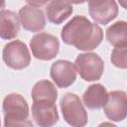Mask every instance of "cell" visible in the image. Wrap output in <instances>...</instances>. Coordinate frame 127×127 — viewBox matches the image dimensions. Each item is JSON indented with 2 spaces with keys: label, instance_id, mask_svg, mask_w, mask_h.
Masks as SVG:
<instances>
[{
  "label": "cell",
  "instance_id": "cell-7",
  "mask_svg": "<svg viewBox=\"0 0 127 127\" xmlns=\"http://www.w3.org/2000/svg\"><path fill=\"white\" fill-rule=\"evenodd\" d=\"M104 112L111 121H121L127 117V94L122 90H113L108 93Z\"/></svg>",
  "mask_w": 127,
  "mask_h": 127
},
{
  "label": "cell",
  "instance_id": "cell-8",
  "mask_svg": "<svg viewBox=\"0 0 127 127\" xmlns=\"http://www.w3.org/2000/svg\"><path fill=\"white\" fill-rule=\"evenodd\" d=\"M32 116L40 127H53L59 120V113L55 102L38 101L32 105Z\"/></svg>",
  "mask_w": 127,
  "mask_h": 127
},
{
  "label": "cell",
  "instance_id": "cell-4",
  "mask_svg": "<svg viewBox=\"0 0 127 127\" xmlns=\"http://www.w3.org/2000/svg\"><path fill=\"white\" fill-rule=\"evenodd\" d=\"M30 48L36 59L50 61L58 55L60 43L57 37L48 33H40L31 39Z\"/></svg>",
  "mask_w": 127,
  "mask_h": 127
},
{
  "label": "cell",
  "instance_id": "cell-16",
  "mask_svg": "<svg viewBox=\"0 0 127 127\" xmlns=\"http://www.w3.org/2000/svg\"><path fill=\"white\" fill-rule=\"evenodd\" d=\"M106 39L115 48L127 47V22L117 21L106 30Z\"/></svg>",
  "mask_w": 127,
  "mask_h": 127
},
{
  "label": "cell",
  "instance_id": "cell-17",
  "mask_svg": "<svg viewBox=\"0 0 127 127\" xmlns=\"http://www.w3.org/2000/svg\"><path fill=\"white\" fill-rule=\"evenodd\" d=\"M111 63L119 68H127V47L115 48L111 54Z\"/></svg>",
  "mask_w": 127,
  "mask_h": 127
},
{
  "label": "cell",
  "instance_id": "cell-18",
  "mask_svg": "<svg viewBox=\"0 0 127 127\" xmlns=\"http://www.w3.org/2000/svg\"><path fill=\"white\" fill-rule=\"evenodd\" d=\"M4 127H34L31 120H17L4 117Z\"/></svg>",
  "mask_w": 127,
  "mask_h": 127
},
{
  "label": "cell",
  "instance_id": "cell-5",
  "mask_svg": "<svg viewBox=\"0 0 127 127\" xmlns=\"http://www.w3.org/2000/svg\"><path fill=\"white\" fill-rule=\"evenodd\" d=\"M3 61L13 69H23L30 64L31 56L25 43L16 40L5 45L3 49Z\"/></svg>",
  "mask_w": 127,
  "mask_h": 127
},
{
  "label": "cell",
  "instance_id": "cell-14",
  "mask_svg": "<svg viewBox=\"0 0 127 127\" xmlns=\"http://www.w3.org/2000/svg\"><path fill=\"white\" fill-rule=\"evenodd\" d=\"M72 5L67 1H51L46 7L48 20L54 24H61L72 13Z\"/></svg>",
  "mask_w": 127,
  "mask_h": 127
},
{
  "label": "cell",
  "instance_id": "cell-15",
  "mask_svg": "<svg viewBox=\"0 0 127 127\" xmlns=\"http://www.w3.org/2000/svg\"><path fill=\"white\" fill-rule=\"evenodd\" d=\"M31 95L34 102H38V101L56 102L58 97V90L50 80L44 79L38 81L33 86Z\"/></svg>",
  "mask_w": 127,
  "mask_h": 127
},
{
  "label": "cell",
  "instance_id": "cell-10",
  "mask_svg": "<svg viewBox=\"0 0 127 127\" xmlns=\"http://www.w3.org/2000/svg\"><path fill=\"white\" fill-rule=\"evenodd\" d=\"M19 19L23 28L30 32H39L46 26L45 14L40 7L23 6L19 11Z\"/></svg>",
  "mask_w": 127,
  "mask_h": 127
},
{
  "label": "cell",
  "instance_id": "cell-19",
  "mask_svg": "<svg viewBox=\"0 0 127 127\" xmlns=\"http://www.w3.org/2000/svg\"><path fill=\"white\" fill-rule=\"evenodd\" d=\"M98 127H117V126L112 124V123H110V122H103V123L99 124Z\"/></svg>",
  "mask_w": 127,
  "mask_h": 127
},
{
  "label": "cell",
  "instance_id": "cell-9",
  "mask_svg": "<svg viewBox=\"0 0 127 127\" xmlns=\"http://www.w3.org/2000/svg\"><path fill=\"white\" fill-rule=\"evenodd\" d=\"M4 117L26 120L29 116V106L26 99L19 93H10L3 100Z\"/></svg>",
  "mask_w": 127,
  "mask_h": 127
},
{
  "label": "cell",
  "instance_id": "cell-3",
  "mask_svg": "<svg viewBox=\"0 0 127 127\" xmlns=\"http://www.w3.org/2000/svg\"><path fill=\"white\" fill-rule=\"evenodd\" d=\"M74 65L80 77L86 81L100 79L104 70L102 59L94 53L79 54L75 59Z\"/></svg>",
  "mask_w": 127,
  "mask_h": 127
},
{
  "label": "cell",
  "instance_id": "cell-20",
  "mask_svg": "<svg viewBox=\"0 0 127 127\" xmlns=\"http://www.w3.org/2000/svg\"><path fill=\"white\" fill-rule=\"evenodd\" d=\"M119 4L122 7H124L125 9H127V1H119Z\"/></svg>",
  "mask_w": 127,
  "mask_h": 127
},
{
  "label": "cell",
  "instance_id": "cell-2",
  "mask_svg": "<svg viewBox=\"0 0 127 127\" xmlns=\"http://www.w3.org/2000/svg\"><path fill=\"white\" fill-rule=\"evenodd\" d=\"M64 119L71 127H84L87 123V112L80 98L74 93H65L60 102Z\"/></svg>",
  "mask_w": 127,
  "mask_h": 127
},
{
  "label": "cell",
  "instance_id": "cell-1",
  "mask_svg": "<svg viewBox=\"0 0 127 127\" xmlns=\"http://www.w3.org/2000/svg\"><path fill=\"white\" fill-rule=\"evenodd\" d=\"M61 37L65 44L87 52L100 45L103 40V32L96 23L90 22L84 16L77 15L64 26Z\"/></svg>",
  "mask_w": 127,
  "mask_h": 127
},
{
  "label": "cell",
  "instance_id": "cell-6",
  "mask_svg": "<svg viewBox=\"0 0 127 127\" xmlns=\"http://www.w3.org/2000/svg\"><path fill=\"white\" fill-rule=\"evenodd\" d=\"M50 74L59 87L65 88L70 86L76 79V68L71 62L59 60L53 63Z\"/></svg>",
  "mask_w": 127,
  "mask_h": 127
},
{
  "label": "cell",
  "instance_id": "cell-12",
  "mask_svg": "<svg viewBox=\"0 0 127 127\" xmlns=\"http://www.w3.org/2000/svg\"><path fill=\"white\" fill-rule=\"evenodd\" d=\"M108 99L106 88L100 83H94L87 87L82 95L84 105L89 109H100L105 106Z\"/></svg>",
  "mask_w": 127,
  "mask_h": 127
},
{
  "label": "cell",
  "instance_id": "cell-11",
  "mask_svg": "<svg viewBox=\"0 0 127 127\" xmlns=\"http://www.w3.org/2000/svg\"><path fill=\"white\" fill-rule=\"evenodd\" d=\"M88 10L91 18L100 24L106 25L116 18L118 14L117 3L110 1H90L88 2Z\"/></svg>",
  "mask_w": 127,
  "mask_h": 127
},
{
  "label": "cell",
  "instance_id": "cell-13",
  "mask_svg": "<svg viewBox=\"0 0 127 127\" xmlns=\"http://www.w3.org/2000/svg\"><path fill=\"white\" fill-rule=\"evenodd\" d=\"M20 22L17 14L10 10H1L0 13V37L3 40H11L18 36Z\"/></svg>",
  "mask_w": 127,
  "mask_h": 127
}]
</instances>
